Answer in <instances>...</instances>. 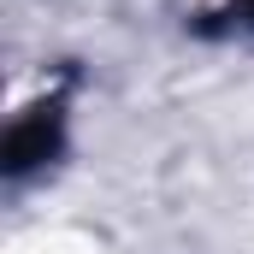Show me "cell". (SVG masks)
Returning a JSON list of instances; mask_svg holds the SVG:
<instances>
[{
    "label": "cell",
    "mask_w": 254,
    "mask_h": 254,
    "mask_svg": "<svg viewBox=\"0 0 254 254\" xmlns=\"http://www.w3.org/2000/svg\"><path fill=\"white\" fill-rule=\"evenodd\" d=\"M231 18H237L243 30H254V0H237V6H231Z\"/></svg>",
    "instance_id": "cell-2"
},
{
    "label": "cell",
    "mask_w": 254,
    "mask_h": 254,
    "mask_svg": "<svg viewBox=\"0 0 254 254\" xmlns=\"http://www.w3.org/2000/svg\"><path fill=\"white\" fill-rule=\"evenodd\" d=\"M60 148H65V107L60 101H36V107H24V113L12 119L0 166H6V178H30V172L48 166Z\"/></svg>",
    "instance_id": "cell-1"
}]
</instances>
